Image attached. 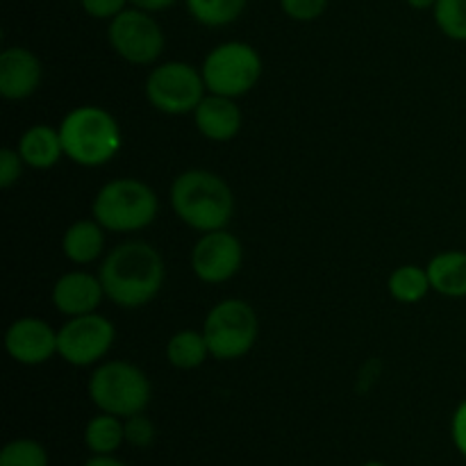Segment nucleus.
Listing matches in <instances>:
<instances>
[{"mask_svg":"<svg viewBox=\"0 0 466 466\" xmlns=\"http://www.w3.org/2000/svg\"><path fill=\"white\" fill-rule=\"evenodd\" d=\"M451 437H453V444L460 451V455L466 458V399L455 410L453 421H451Z\"/></svg>","mask_w":466,"mask_h":466,"instance_id":"29","label":"nucleus"},{"mask_svg":"<svg viewBox=\"0 0 466 466\" xmlns=\"http://www.w3.org/2000/svg\"><path fill=\"white\" fill-rule=\"evenodd\" d=\"M241 241L235 235L226 230L205 232L194 246L191 253V268L196 276L209 285H218V282L230 280L237 276L241 267Z\"/></svg>","mask_w":466,"mask_h":466,"instance_id":"11","label":"nucleus"},{"mask_svg":"<svg viewBox=\"0 0 466 466\" xmlns=\"http://www.w3.org/2000/svg\"><path fill=\"white\" fill-rule=\"evenodd\" d=\"M18 155L32 168H50L64 155L59 130L50 126H32L18 141Z\"/></svg>","mask_w":466,"mask_h":466,"instance_id":"17","label":"nucleus"},{"mask_svg":"<svg viewBox=\"0 0 466 466\" xmlns=\"http://www.w3.org/2000/svg\"><path fill=\"white\" fill-rule=\"evenodd\" d=\"M209 355L208 339L203 332L196 330H180L168 339L167 358L176 369H198Z\"/></svg>","mask_w":466,"mask_h":466,"instance_id":"20","label":"nucleus"},{"mask_svg":"<svg viewBox=\"0 0 466 466\" xmlns=\"http://www.w3.org/2000/svg\"><path fill=\"white\" fill-rule=\"evenodd\" d=\"M5 349L18 364L36 367L57 353V332L41 319L25 317L14 321L5 335Z\"/></svg>","mask_w":466,"mask_h":466,"instance_id":"12","label":"nucleus"},{"mask_svg":"<svg viewBox=\"0 0 466 466\" xmlns=\"http://www.w3.org/2000/svg\"><path fill=\"white\" fill-rule=\"evenodd\" d=\"M200 73L209 94L239 98L258 85L262 76V59L253 46L244 41H228L205 57Z\"/></svg>","mask_w":466,"mask_h":466,"instance_id":"6","label":"nucleus"},{"mask_svg":"<svg viewBox=\"0 0 466 466\" xmlns=\"http://www.w3.org/2000/svg\"><path fill=\"white\" fill-rule=\"evenodd\" d=\"M105 289L100 278L85 271H71L59 278L53 287V303L66 317H82L96 312Z\"/></svg>","mask_w":466,"mask_h":466,"instance_id":"14","label":"nucleus"},{"mask_svg":"<svg viewBox=\"0 0 466 466\" xmlns=\"http://www.w3.org/2000/svg\"><path fill=\"white\" fill-rule=\"evenodd\" d=\"M127 0H82V9L94 18H114L126 9Z\"/></svg>","mask_w":466,"mask_h":466,"instance_id":"28","label":"nucleus"},{"mask_svg":"<svg viewBox=\"0 0 466 466\" xmlns=\"http://www.w3.org/2000/svg\"><path fill=\"white\" fill-rule=\"evenodd\" d=\"M126 441V421L114 414H98L85 428V446L94 455H112Z\"/></svg>","mask_w":466,"mask_h":466,"instance_id":"19","label":"nucleus"},{"mask_svg":"<svg viewBox=\"0 0 466 466\" xmlns=\"http://www.w3.org/2000/svg\"><path fill=\"white\" fill-rule=\"evenodd\" d=\"M173 212L180 221L200 232L226 230L235 212V196L217 173L185 171L171 187Z\"/></svg>","mask_w":466,"mask_h":466,"instance_id":"2","label":"nucleus"},{"mask_svg":"<svg viewBox=\"0 0 466 466\" xmlns=\"http://www.w3.org/2000/svg\"><path fill=\"white\" fill-rule=\"evenodd\" d=\"M164 259L144 241L116 246L100 267L105 296L118 308H144L159 294L164 285Z\"/></svg>","mask_w":466,"mask_h":466,"instance_id":"1","label":"nucleus"},{"mask_svg":"<svg viewBox=\"0 0 466 466\" xmlns=\"http://www.w3.org/2000/svg\"><path fill=\"white\" fill-rule=\"evenodd\" d=\"M85 466H127V464L121 462L118 458H114V455H91V458L85 462Z\"/></svg>","mask_w":466,"mask_h":466,"instance_id":"31","label":"nucleus"},{"mask_svg":"<svg viewBox=\"0 0 466 466\" xmlns=\"http://www.w3.org/2000/svg\"><path fill=\"white\" fill-rule=\"evenodd\" d=\"M159 209L157 194L135 177L112 180L96 194L94 218L109 232H137L155 221Z\"/></svg>","mask_w":466,"mask_h":466,"instance_id":"4","label":"nucleus"},{"mask_svg":"<svg viewBox=\"0 0 466 466\" xmlns=\"http://www.w3.org/2000/svg\"><path fill=\"white\" fill-rule=\"evenodd\" d=\"M41 82V62L27 48H7L0 53V94L7 100H23Z\"/></svg>","mask_w":466,"mask_h":466,"instance_id":"13","label":"nucleus"},{"mask_svg":"<svg viewBox=\"0 0 466 466\" xmlns=\"http://www.w3.org/2000/svg\"><path fill=\"white\" fill-rule=\"evenodd\" d=\"M89 396L100 412L127 419L150 403V380L130 362H105L91 373Z\"/></svg>","mask_w":466,"mask_h":466,"instance_id":"5","label":"nucleus"},{"mask_svg":"<svg viewBox=\"0 0 466 466\" xmlns=\"http://www.w3.org/2000/svg\"><path fill=\"white\" fill-rule=\"evenodd\" d=\"M203 335L217 360L244 358L258 339V314L246 300L228 299L209 309Z\"/></svg>","mask_w":466,"mask_h":466,"instance_id":"7","label":"nucleus"},{"mask_svg":"<svg viewBox=\"0 0 466 466\" xmlns=\"http://www.w3.org/2000/svg\"><path fill=\"white\" fill-rule=\"evenodd\" d=\"M185 3L191 16L208 27L230 25L246 7V0H185Z\"/></svg>","mask_w":466,"mask_h":466,"instance_id":"21","label":"nucleus"},{"mask_svg":"<svg viewBox=\"0 0 466 466\" xmlns=\"http://www.w3.org/2000/svg\"><path fill=\"white\" fill-rule=\"evenodd\" d=\"M362 466H387V464H382V462H376V460H371V462H364Z\"/></svg>","mask_w":466,"mask_h":466,"instance_id":"33","label":"nucleus"},{"mask_svg":"<svg viewBox=\"0 0 466 466\" xmlns=\"http://www.w3.org/2000/svg\"><path fill=\"white\" fill-rule=\"evenodd\" d=\"M105 228L98 221H77L64 232L62 248L71 262L89 264L100 258L105 248Z\"/></svg>","mask_w":466,"mask_h":466,"instance_id":"18","label":"nucleus"},{"mask_svg":"<svg viewBox=\"0 0 466 466\" xmlns=\"http://www.w3.org/2000/svg\"><path fill=\"white\" fill-rule=\"evenodd\" d=\"M116 330L100 314L71 317L57 332V353L73 367H89L109 353Z\"/></svg>","mask_w":466,"mask_h":466,"instance_id":"10","label":"nucleus"},{"mask_svg":"<svg viewBox=\"0 0 466 466\" xmlns=\"http://www.w3.org/2000/svg\"><path fill=\"white\" fill-rule=\"evenodd\" d=\"M282 12L294 21H314L328 7V0H280Z\"/></svg>","mask_w":466,"mask_h":466,"instance_id":"26","label":"nucleus"},{"mask_svg":"<svg viewBox=\"0 0 466 466\" xmlns=\"http://www.w3.org/2000/svg\"><path fill=\"white\" fill-rule=\"evenodd\" d=\"M109 44L126 62L153 64L164 50V32L159 23L144 9H123L109 23Z\"/></svg>","mask_w":466,"mask_h":466,"instance_id":"9","label":"nucleus"},{"mask_svg":"<svg viewBox=\"0 0 466 466\" xmlns=\"http://www.w3.org/2000/svg\"><path fill=\"white\" fill-rule=\"evenodd\" d=\"M135 7L144 9V12H162V9H168L171 5H176L177 0H130Z\"/></svg>","mask_w":466,"mask_h":466,"instance_id":"30","label":"nucleus"},{"mask_svg":"<svg viewBox=\"0 0 466 466\" xmlns=\"http://www.w3.org/2000/svg\"><path fill=\"white\" fill-rule=\"evenodd\" d=\"M0 466H48V453L35 440H14L0 451Z\"/></svg>","mask_w":466,"mask_h":466,"instance_id":"24","label":"nucleus"},{"mask_svg":"<svg viewBox=\"0 0 466 466\" xmlns=\"http://www.w3.org/2000/svg\"><path fill=\"white\" fill-rule=\"evenodd\" d=\"M126 441L135 449H148L155 441V426L144 412L126 419Z\"/></svg>","mask_w":466,"mask_h":466,"instance_id":"25","label":"nucleus"},{"mask_svg":"<svg viewBox=\"0 0 466 466\" xmlns=\"http://www.w3.org/2000/svg\"><path fill=\"white\" fill-rule=\"evenodd\" d=\"M431 289V278L426 268L412 267V264L396 268L390 278V294L399 303H419Z\"/></svg>","mask_w":466,"mask_h":466,"instance_id":"22","label":"nucleus"},{"mask_svg":"<svg viewBox=\"0 0 466 466\" xmlns=\"http://www.w3.org/2000/svg\"><path fill=\"white\" fill-rule=\"evenodd\" d=\"M64 155L80 167H103L121 150V127L103 107L82 105L68 112L59 126Z\"/></svg>","mask_w":466,"mask_h":466,"instance_id":"3","label":"nucleus"},{"mask_svg":"<svg viewBox=\"0 0 466 466\" xmlns=\"http://www.w3.org/2000/svg\"><path fill=\"white\" fill-rule=\"evenodd\" d=\"M435 21L449 39L466 41V0H437Z\"/></svg>","mask_w":466,"mask_h":466,"instance_id":"23","label":"nucleus"},{"mask_svg":"<svg viewBox=\"0 0 466 466\" xmlns=\"http://www.w3.org/2000/svg\"><path fill=\"white\" fill-rule=\"evenodd\" d=\"M203 73L185 62H167L153 68L146 80L150 105L164 114H189L205 98Z\"/></svg>","mask_w":466,"mask_h":466,"instance_id":"8","label":"nucleus"},{"mask_svg":"<svg viewBox=\"0 0 466 466\" xmlns=\"http://www.w3.org/2000/svg\"><path fill=\"white\" fill-rule=\"evenodd\" d=\"M23 164L25 162H23V157L18 155V150H0V187H3V189H9V187L21 177Z\"/></svg>","mask_w":466,"mask_h":466,"instance_id":"27","label":"nucleus"},{"mask_svg":"<svg viewBox=\"0 0 466 466\" xmlns=\"http://www.w3.org/2000/svg\"><path fill=\"white\" fill-rule=\"evenodd\" d=\"M435 3L437 0H408L410 7H414V9H431V7H435Z\"/></svg>","mask_w":466,"mask_h":466,"instance_id":"32","label":"nucleus"},{"mask_svg":"<svg viewBox=\"0 0 466 466\" xmlns=\"http://www.w3.org/2000/svg\"><path fill=\"white\" fill-rule=\"evenodd\" d=\"M196 127L209 141H230L241 127V109L226 96H205L194 109Z\"/></svg>","mask_w":466,"mask_h":466,"instance_id":"15","label":"nucleus"},{"mask_svg":"<svg viewBox=\"0 0 466 466\" xmlns=\"http://www.w3.org/2000/svg\"><path fill=\"white\" fill-rule=\"evenodd\" d=\"M431 287L449 299H464L466 296V253L462 250H446L428 264Z\"/></svg>","mask_w":466,"mask_h":466,"instance_id":"16","label":"nucleus"}]
</instances>
